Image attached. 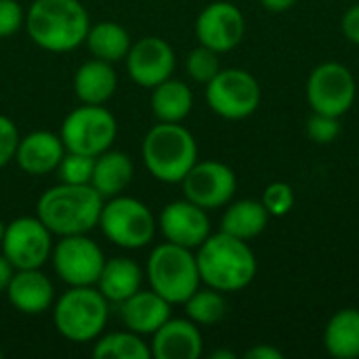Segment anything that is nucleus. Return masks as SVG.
I'll return each mask as SVG.
<instances>
[{"label":"nucleus","mask_w":359,"mask_h":359,"mask_svg":"<svg viewBox=\"0 0 359 359\" xmlns=\"http://www.w3.org/2000/svg\"><path fill=\"white\" fill-rule=\"evenodd\" d=\"M19 139L21 137H19V130H17L15 122L0 114V168L6 166L15 158Z\"/></svg>","instance_id":"35"},{"label":"nucleus","mask_w":359,"mask_h":359,"mask_svg":"<svg viewBox=\"0 0 359 359\" xmlns=\"http://www.w3.org/2000/svg\"><path fill=\"white\" fill-rule=\"evenodd\" d=\"M305 95L313 111L341 118L355 103L358 82L347 65L339 61H326L311 69Z\"/></svg>","instance_id":"10"},{"label":"nucleus","mask_w":359,"mask_h":359,"mask_svg":"<svg viewBox=\"0 0 359 359\" xmlns=\"http://www.w3.org/2000/svg\"><path fill=\"white\" fill-rule=\"evenodd\" d=\"M200 280L219 292H238L257 276V257L246 240L225 231L210 233L196 252Z\"/></svg>","instance_id":"1"},{"label":"nucleus","mask_w":359,"mask_h":359,"mask_svg":"<svg viewBox=\"0 0 359 359\" xmlns=\"http://www.w3.org/2000/svg\"><path fill=\"white\" fill-rule=\"evenodd\" d=\"M187 74L191 80L200 82V84H208L221 69V61H219V53L208 48V46H198L187 55L185 61Z\"/></svg>","instance_id":"30"},{"label":"nucleus","mask_w":359,"mask_h":359,"mask_svg":"<svg viewBox=\"0 0 359 359\" xmlns=\"http://www.w3.org/2000/svg\"><path fill=\"white\" fill-rule=\"evenodd\" d=\"M170 303L154 290H137L133 297L120 303V318L130 332L154 334L168 318Z\"/></svg>","instance_id":"20"},{"label":"nucleus","mask_w":359,"mask_h":359,"mask_svg":"<svg viewBox=\"0 0 359 359\" xmlns=\"http://www.w3.org/2000/svg\"><path fill=\"white\" fill-rule=\"evenodd\" d=\"M269 219L271 217L261 200L244 198V200L227 204L223 219H221V231L248 242L267 229Z\"/></svg>","instance_id":"23"},{"label":"nucleus","mask_w":359,"mask_h":359,"mask_svg":"<svg viewBox=\"0 0 359 359\" xmlns=\"http://www.w3.org/2000/svg\"><path fill=\"white\" fill-rule=\"evenodd\" d=\"M210 358L212 359H236V353L221 349V351H215V353H210Z\"/></svg>","instance_id":"40"},{"label":"nucleus","mask_w":359,"mask_h":359,"mask_svg":"<svg viewBox=\"0 0 359 359\" xmlns=\"http://www.w3.org/2000/svg\"><path fill=\"white\" fill-rule=\"evenodd\" d=\"M101 208L103 196L90 183H59L40 196L36 217L53 236H80L99 225Z\"/></svg>","instance_id":"2"},{"label":"nucleus","mask_w":359,"mask_h":359,"mask_svg":"<svg viewBox=\"0 0 359 359\" xmlns=\"http://www.w3.org/2000/svg\"><path fill=\"white\" fill-rule=\"evenodd\" d=\"M341 29H343L345 38H347L351 44L359 46V2L351 4V6L345 11V15H343V19H341Z\"/></svg>","instance_id":"36"},{"label":"nucleus","mask_w":359,"mask_h":359,"mask_svg":"<svg viewBox=\"0 0 359 359\" xmlns=\"http://www.w3.org/2000/svg\"><path fill=\"white\" fill-rule=\"evenodd\" d=\"M194 107L191 88L175 78H168L154 86L151 93V111L158 122H183Z\"/></svg>","instance_id":"26"},{"label":"nucleus","mask_w":359,"mask_h":359,"mask_svg":"<svg viewBox=\"0 0 359 359\" xmlns=\"http://www.w3.org/2000/svg\"><path fill=\"white\" fill-rule=\"evenodd\" d=\"M204 341L198 324L187 320L168 318L156 332L151 355L156 359H198L202 355Z\"/></svg>","instance_id":"17"},{"label":"nucleus","mask_w":359,"mask_h":359,"mask_svg":"<svg viewBox=\"0 0 359 359\" xmlns=\"http://www.w3.org/2000/svg\"><path fill=\"white\" fill-rule=\"evenodd\" d=\"M13 273H15V267L11 265V261L4 255H0V292H6Z\"/></svg>","instance_id":"38"},{"label":"nucleus","mask_w":359,"mask_h":359,"mask_svg":"<svg viewBox=\"0 0 359 359\" xmlns=\"http://www.w3.org/2000/svg\"><path fill=\"white\" fill-rule=\"evenodd\" d=\"M141 282H143L141 267L126 257H118L109 261L105 259V265L97 280V288L109 303L120 305L137 290H141Z\"/></svg>","instance_id":"22"},{"label":"nucleus","mask_w":359,"mask_h":359,"mask_svg":"<svg viewBox=\"0 0 359 359\" xmlns=\"http://www.w3.org/2000/svg\"><path fill=\"white\" fill-rule=\"evenodd\" d=\"M0 246L15 269H40L50 259L53 233L38 217H19L6 225Z\"/></svg>","instance_id":"12"},{"label":"nucleus","mask_w":359,"mask_h":359,"mask_svg":"<svg viewBox=\"0 0 359 359\" xmlns=\"http://www.w3.org/2000/svg\"><path fill=\"white\" fill-rule=\"evenodd\" d=\"M183 305H185L187 318L198 326L219 324L227 316V301H225L223 292H219L210 286L198 288Z\"/></svg>","instance_id":"29"},{"label":"nucleus","mask_w":359,"mask_h":359,"mask_svg":"<svg viewBox=\"0 0 359 359\" xmlns=\"http://www.w3.org/2000/svg\"><path fill=\"white\" fill-rule=\"evenodd\" d=\"M90 27L80 0H34L25 13L29 38L44 50L67 53L84 44Z\"/></svg>","instance_id":"3"},{"label":"nucleus","mask_w":359,"mask_h":359,"mask_svg":"<svg viewBox=\"0 0 359 359\" xmlns=\"http://www.w3.org/2000/svg\"><path fill=\"white\" fill-rule=\"evenodd\" d=\"M99 225L103 236L126 250L145 248L156 236V217L147 204L130 196H114L101 208Z\"/></svg>","instance_id":"7"},{"label":"nucleus","mask_w":359,"mask_h":359,"mask_svg":"<svg viewBox=\"0 0 359 359\" xmlns=\"http://www.w3.org/2000/svg\"><path fill=\"white\" fill-rule=\"evenodd\" d=\"M25 25V13L17 0H0V38H8Z\"/></svg>","instance_id":"34"},{"label":"nucleus","mask_w":359,"mask_h":359,"mask_svg":"<svg viewBox=\"0 0 359 359\" xmlns=\"http://www.w3.org/2000/svg\"><path fill=\"white\" fill-rule=\"evenodd\" d=\"M177 65V57L172 46L158 38V36H145L130 44V50L126 55V72L133 82L145 88H154L160 82L172 78Z\"/></svg>","instance_id":"15"},{"label":"nucleus","mask_w":359,"mask_h":359,"mask_svg":"<svg viewBox=\"0 0 359 359\" xmlns=\"http://www.w3.org/2000/svg\"><path fill=\"white\" fill-rule=\"evenodd\" d=\"M324 347L337 359L359 358V309H339L326 324Z\"/></svg>","instance_id":"25"},{"label":"nucleus","mask_w":359,"mask_h":359,"mask_svg":"<svg viewBox=\"0 0 359 359\" xmlns=\"http://www.w3.org/2000/svg\"><path fill=\"white\" fill-rule=\"evenodd\" d=\"M358 156H359V151H358Z\"/></svg>","instance_id":"43"},{"label":"nucleus","mask_w":359,"mask_h":359,"mask_svg":"<svg viewBox=\"0 0 359 359\" xmlns=\"http://www.w3.org/2000/svg\"><path fill=\"white\" fill-rule=\"evenodd\" d=\"M133 175H135L133 160L122 151H109L107 149L95 158L90 185L103 198H114V196H120L130 185Z\"/></svg>","instance_id":"24"},{"label":"nucleus","mask_w":359,"mask_h":359,"mask_svg":"<svg viewBox=\"0 0 359 359\" xmlns=\"http://www.w3.org/2000/svg\"><path fill=\"white\" fill-rule=\"evenodd\" d=\"M118 135V122L111 111L103 105H86L76 107L67 114L61 124V141L65 151L84 154L97 158L99 154L107 151Z\"/></svg>","instance_id":"8"},{"label":"nucleus","mask_w":359,"mask_h":359,"mask_svg":"<svg viewBox=\"0 0 359 359\" xmlns=\"http://www.w3.org/2000/svg\"><path fill=\"white\" fill-rule=\"evenodd\" d=\"M4 229H6V225L0 221V244H2V238H4Z\"/></svg>","instance_id":"41"},{"label":"nucleus","mask_w":359,"mask_h":359,"mask_svg":"<svg viewBox=\"0 0 359 359\" xmlns=\"http://www.w3.org/2000/svg\"><path fill=\"white\" fill-rule=\"evenodd\" d=\"M147 280L151 290L170 305H183L202 284L191 248L166 242L151 250L147 259Z\"/></svg>","instance_id":"6"},{"label":"nucleus","mask_w":359,"mask_h":359,"mask_svg":"<svg viewBox=\"0 0 359 359\" xmlns=\"http://www.w3.org/2000/svg\"><path fill=\"white\" fill-rule=\"evenodd\" d=\"M55 273L69 286H97L105 265L103 250L97 242L80 236H63L50 252Z\"/></svg>","instance_id":"11"},{"label":"nucleus","mask_w":359,"mask_h":359,"mask_svg":"<svg viewBox=\"0 0 359 359\" xmlns=\"http://www.w3.org/2000/svg\"><path fill=\"white\" fill-rule=\"evenodd\" d=\"M0 358H2V351H0Z\"/></svg>","instance_id":"42"},{"label":"nucleus","mask_w":359,"mask_h":359,"mask_svg":"<svg viewBox=\"0 0 359 359\" xmlns=\"http://www.w3.org/2000/svg\"><path fill=\"white\" fill-rule=\"evenodd\" d=\"M118 76L111 63L101 59H90L76 69L74 90L76 97L86 105H103L116 93Z\"/></svg>","instance_id":"21"},{"label":"nucleus","mask_w":359,"mask_h":359,"mask_svg":"<svg viewBox=\"0 0 359 359\" xmlns=\"http://www.w3.org/2000/svg\"><path fill=\"white\" fill-rule=\"evenodd\" d=\"M109 301L95 286H69L55 303L53 320L57 332L72 343H93L105 330Z\"/></svg>","instance_id":"5"},{"label":"nucleus","mask_w":359,"mask_h":359,"mask_svg":"<svg viewBox=\"0 0 359 359\" xmlns=\"http://www.w3.org/2000/svg\"><path fill=\"white\" fill-rule=\"evenodd\" d=\"M181 185L189 202L202 206L204 210H215L227 206L233 200L238 179L227 164L219 160H204L191 166Z\"/></svg>","instance_id":"13"},{"label":"nucleus","mask_w":359,"mask_h":359,"mask_svg":"<svg viewBox=\"0 0 359 359\" xmlns=\"http://www.w3.org/2000/svg\"><path fill=\"white\" fill-rule=\"evenodd\" d=\"M160 231L166 238V242L185 246V248H198L208 236H210V219L208 212L185 200H177L164 206L160 212Z\"/></svg>","instance_id":"16"},{"label":"nucleus","mask_w":359,"mask_h":359,"mask_svg":"<svg viewBox=\"0 0 359 359\" xmlns=\"http://www.w3.org/2000/svg\"><path fill=\"white\" fill-rule=\"evenodd\" d=\"M246 34V19L244 13L227 0L210 2L202 8L196 19V38L202 46L212 50L229 53L233 50Z\"/></svg>","instance_id":"14"},{"label":"nucleus","mask_w":359,"mask_h":359,"mask_svg":"<svg viewBox=\"0 0 359 359\" xmlns=\"http://www.w3.org/2000/svg\"><path fill=\"white\" fill-rule=\"evenodd\" d=\"M261 202L267 208L269 217H286L294 208L297 198H294V189L290 183L273 181L265 187Z\"/></svg>","instance_id":"32"},{"label":"nucleus","mask_w":359,"mask_h":359,"mask_svg":"<svg viewBox=\"0 0 359 359\" xmlns=\"http://www.w3.org/2000/svg\"><path fill=\"white\" fill-rule=\"evenodd\" d=\"M93 358L97 359H149L151 347L137 332H111L99 337L93 347Z\"/></svg>","instance_id":"28"},{"label":"nucleus","mask_w":359,"mask_h":359,"mask_svg":"<svg viewBox=\"0 0 359 359\" xmlns=\"http://www.w3.org/2000/svg\"><path fill=\"white\" fill-rule=\"evenodd\" d=\"M93 168H95V158L93 156L74 154V151H65V156L61 158V162L57 166L61 183H72V185L90 183Z\"/></svg>","instance_id":"31"},{"label":"nucleus","mask_w":359,"mask_h":359,"mask_svg":"<svg viewBox=\"0 0 359 359\" xmlns=\"http://www.w3.org/2000/svg\"><path fill=\"white\" fill-rule=\"evenodd\" d=\"M6 297L17 311L25 316H40L53 305L55 288L40 269H15Z\"/></svg>","instance_id":"18"},{"label":"nucleus","mask_w":359,"mask_h":359,"mask_svg":"<svg viewBox=\"0 0 359 359\" xmlns=\"http://www.w3.org/2000/svg\"><path fill=\"white\" fill-rule=\"evenodd\" d=\"M84 42L95 59H101L107 63L126 59L130 44H133L128 32L116 21H101L97 25H90Z\"/></svg>","instance_id":"27"},{"label":"nucleus","mask_w":359,"mask_h":359,"mask_svg":"<svg viewBox=\"0 0 359 359\" xmlns=\"http://www.w3.org/2000/svg\"><path fill=\"white\" fill-rule=\"evenodd\" d=\"M299 0H261V4L269 11V13H286L290 11Z\"/></svg>","instance_id":"39"},{"label":"nucleus","mask_w":359,"mask_h":359,"mask_svg":"<svg viewBox=\"0 0 359 359\" xmlns=\"http://www.w3.org/2000/svg\"><path fill=\"white\" fill-rule=\"evenodd\" d=\"M206 103L225 120L250 118L261 105V84L246 69H219V74L206 84Z\"/></svg>","instance_id":"9"},{"label":"nucleus","mask_w":359,"mask_h":359,"mask_svg":"<svg viewBox=\"0 0 359 359\" xmlns=\"http://www.w3.org/2000/svg\"><path fill=\"white\" fill-rule=\"evenodd\" d=\"M307 137L318 143V145H328L332 141L339 139L341 135V118L337 116H328V114H320V111H313L307 120Z\"/></svg>","instance_id":"33"},{"label":"nucleus","mask_w":359,"mask_h":359,"mask_svg":"<svg viewBox=\"0 0 359 359\" xmlns=\"http://www.w3.org/2000/svg\"><path fill=\"white\" fill-rule=\"evenodd\" d=\"M63 156H65V145L59 135H53L48 130H36L19 139L15 160L23 172L42 177L55 170Z\"/></svg>","instance_id":"19"},{"label":"nucleus","mask_w":359,"mask_h":359,"mask_svg":"<svg viewBox=\"0 0 359 359\" xmlns=\"http://www.w3.org/2000/svg\"><path fill=\"white\" fill-rule=\"evenodd\" d=\"M145 168L162 183H181L198 162V143L179 122H160L143 139Z\"/></svg>","instance_id":"4"},{"label":"nucleus","mask_w":359,"mask_h":359,"mask_svg":"<svg viewBox=\"0 0 359 359\" xmlns=\"http://www.w3.org/2000/svg\"><path fill=\"white\" fill-rule=\"evenodd\" d=\"M246 359H284V353L273 347V345H255L250 347L246 353H244Z\"/></svg>","instance_id":"37"}]
</instances>
